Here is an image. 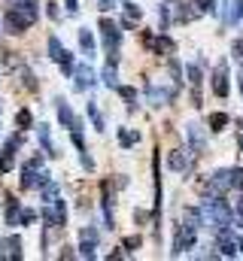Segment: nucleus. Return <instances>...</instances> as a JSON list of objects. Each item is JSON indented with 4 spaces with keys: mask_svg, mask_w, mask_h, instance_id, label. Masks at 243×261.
Here are the masks:
<instances>
[{
    "mask_svg": "<svg viewBox=\"0 0 243 261\" xmlns=\"http://www.w3.org/2000/svg\"><path fill=\"white\" fill-rule=\"evenodd\" d=\"M182 222H185V228L198 231V228L204 225V213H201V210H195V206H188V210L182 213Z\"/></svg>",
    "mask_w": 243,
    "mask_h": 261,
    "instance_id": "obj_16",
    "label": "nucleus"
},
{
    "mask_svg": "<svg viewBox=\"0 0 243 261\" xmlns=\"http://www.w3.org/2000/svg\"><path fill=\"white\" fill-rule=\"evenodd\" d=\"M119 94L125 97V100H128V103H131V107H134V100H137V91H134V88H128V85H119Z\"/></svg>",
    "mask_w": 243,
    "mask_h": 261,
    "instance_id": "obj_36",
    "label": "nucleus"
},
{
    "mask_svg": "<svg viewBox=\"0 0 243 261\" xmlns=\"http://www.w3.org/2000/svg\"><path fill=\"white\" fill-rule=\"evenodd\" d=\"M231 52H234V58H243V43H237V46H234Z\"/></svg>",
    "mask_w": 243,
    "mask_h": 261,
    "instance_id": "obj_44",
    "label": "nucleus"
},
{
    "mask_svg": "<svg viewBox=\"0 0 243 261\" xmlns=\"http://www.w3.org/2000/svg\"><path fill=\"white\" fill-rule=\"evenodd\" d=\"M210 125H213V130H225L228 116H225V113H213V116H210Z\"/></svg>",
    "mask_w": 243,
    "mask_h": 261,
    "instance_id": "obj_27",
    "label": "nucleus"
},
{
    "mask_svg": "<svg viewBox=\"0 0 243 261\" xmlns=\"http://www.w3.org/2000/svg\"><path fill=\"white\" fill-rule=\"evenodd\" d=\"M185 137H188V143H191V155H201V152H204V128H201V125H188V128H185Z\"/></svg>",
    "mask_w": 243,
    "mask_h": 261,
    "instance_id": "obj_12",
    "label": "nucleus"
},
{
    "mask_svg": "<svg viewBox=\"0 0 243 261\" xmlns=\"http://www.w3.org/2000/svg\"><path fill=\"white\" fill-rule=\"evenodd\" d=\"M64 6H67V12H79V0H64Z\"/></svg>",
    "mask_w": 243,
    "mask_h": 261,
    "instance_id": "obj_42",
    "label": "nucleus"
},
{
    "mask_svg": "<svg viewBox=\"0 0 243 261\" xmlns=\"http://www.w3.org/2000/svg\"><path fill=\"white\" fill-rule=\"evenodd\" d=\"M240 149H243V134H240Z\"/></svg>",
    "mask_w": 243,
    "mask_h": 261,
    "instance_id": "obj_45",
    "label": "nucleus"
},
{
    "mask_svg": "<svg viewBox=\"0 0 243 261\" xmlns=\"http://www.w3.org/2000/svg\"><path fill=\"white\" fill-rule=\"evenodd\" d=\"M234 225H237V228H243V197H237V200H234Z\"/></svg>",
    "mask_w": 243,
    "mask_h": 261,
    "instance_id": "obj_33",
    "label": "nucleus"
},
{
    "mask_svg": "<svg viewBox=\"0 0 243 261\" xmlns=\"http://www.w3.org/2000/svg\"><path fill=\"white\" fill-rule=\"evenodd\" d=\"M140 6H134V3H125V28H134L137 21H140Z\"/></svg>",
    "mask_w": 243,
    "mask_h": 261,
    "instance_id": "obj_20",
    "label": "nucleus"
},
{
    "mask_svg": "<svg viewBox=\"0 0 243 261\" xmlns=\"http://www.w3.org/2000/svg\"><path fill=\"white\" fill-rule=\"evenodd\" d=\"M43 200H46V203H55V200H58V186H55L52 179L43 186Z\"/></svg>",
    "mask_w": 243,
    "mask_h": 261,
    "instance_id": "obj_24",
    "label": "nucleus"
},
{
    "mask_svg": "<svg viewBox=\"0 0 243 261\" xmlns=\"http://www.w3.org/2000/svg\"><path fill=\"white\" fill-rule=\"evenodd\" d=\"M231 186H234L237 192H243V170H240V167H234V170H231Z\"/></svg>",
    "mask_w": 243,
    "mask_h": 261,
    "instance_id": "obj_35",
    "label": "nucleus"
},
{
    "mask_svg": "<svg viewBox=\"0 0 243 261\" xmlns=\"http://www.w3.org/2000/svg\"><path fill=\"white\" fill-rule=\"evenodd\" d=\"M240 88H243V79H240Z\"/></svg>",
    "mask_w": 243,
    "mask_h": 261,
    "instance_id": "obj_46",
    "label": "nucleus"
},
{
    "mask_svg": "<svg viewBox=\"0 0 243 261\" xmlns=\"http://www.w3.org/2000/svg\"><path fill=\"white\" fill-rule=\"evenodd\" d=\"M3 252H6L9 258H21V240H18V237H6V240H3Z\"/></svg>",
    "mask_w": 243,
    "mask_h": 261,
    "instance_id": "obj_19",
    "label": "nucleus"
},
{
    "mask_svg": "<svg viewBox=\"0 0 243 261\" xmlns=\"http://www.w3.org/2000/svg\"><path fill=\"white\" fill-rule=\"evenodd\" d=\"M243 18V0H231V12H228V21H240Z\"/></svg>",
    "mask_w": 243,
    "mask_h": 261,
    "instance_id": "obj_29",
    "label": "nucleus"
},
{
    "mask_svg": "<svg viewBox=\"0 0 243 261\" xmlns=\"http://www.w3.org/2000/svg\"><path fill=\"white\" fill-rule=\"evenodd\" d=\"M94 246H98V231L94 228H82L79 231V255L82 258H94Z\"/></svg>",
    "mask_w": 243,
    "mask_h": 261,
    "instance_id": "obj_8",
    "label": "nucleus"
},
{
    "mask_svg": "<svg viewBox=\"0 0 243 261\" xmlns=\"http://www.w3.org/2000/svg\"><path fill=\"white\" fill-rule=\"evenodd\" d=\"M198 12H216V0H195Z\"/></svg>",
    "mask_w": 243,
    "mask_h": 261,
    "instance_id": "obj_34",
    "label": "nucleus"
},
{
    "mask_svg": "<svg viewBox=\"0 0 243 261\" xmlns=\"http://www.w3.org/2000/svg\"><path fill=\"white\" fill-rule=\"evenodd\" d=\"M49 58H52V61H58L64 73H73V58H70V52L61 46L58 37H49Z\"/></svg>",
    "mask_w": 243,
    "mask_h": 261,
    "instance_id": "obj_4",
    "label": "nucleus"
},
{
    "mask_svg": "<svg viewBox=\"0 0 243 261\" xmlns=\"http://www.w3.org/2000/svg\"><path fill=\"white\" fill-rule=\"evenodd\" d=\"M18 143H21V137H12V140L6 143V149H3V155H0V173H3V170H12V152H15Z\"/></svg>",
    "mask_w": 243,
    "mask_h": 261,
    "instance_id": "obj_15",
    "label": "nucleus"
},
{
    "mask_svg": "<svg viewBox=\"0 0 243 261\" xmlns=\"http://www.w3.org/2000/svg\"><path fill=\"white\" fill-rule=\"evenodd\" d=\"M46 12H49V18H52V21H58V18H61V12H58V6H55V3H46Z\"/></svg>",
    "mask_w": 243,
    "mask_h": 261,
    "instance_id": "obj_40",
    "label": "nucleus"
},
{
    "mask_svg": "<svg viewBox=\"0 0 243 261\" xmlns=\"http://www.w3.org/2000/svg\"><path fill=\"white\" fill-rule=\"evenodd\" d=\"M216 243H219V249H222V255H237L243 246L240 237H234L228 228H219V237H216Z\"/></svg>",
    "mask_w": 243,
    "mask_h": 261,
    "instance_id": "obj_6",
    "label": "nucleus"
},
{
    "mask_svg": "<svg viewBox=\"0 0 243 261\" xmlns=\"http://www.w3.org/2000/svg\"><path fill=\"white\" fill-rule=\"evenodd\" d=\"M58 119H61V125H64V128H70V130H76V128H79V122H76L73 110L67 107V100H58Z\"/></svg>",
    "mask_w": 243,
    "mask_h": 261,
    "instance_id": "obj_14",
    "label": "nucleus"
},
{
    "mask_svg": "<svg viewBox=\"0 0 243 261\" xmlns=\"http://www.w3.org/2000/svg\"><path fill=\"white\" fill-rule=\"evenodd\" d=\"M31 24H34V18H31V15H25L18 6L6 12V28H9V34H25Z\"/></svg>",
    "mask_w": 243,
    "mask_h": 261,
    "instance_id": "obj_5",
    "label": "nucleus"
},
{
    "mask_svg": "<svg viewBox=\"0 0 243 261\" xmlns=\"http://www.w3.org/2000/svg\"><path fill=\"white\" fill-rule=\"evenodd\" d=\"M113 6H116V0H101V9H104V12H107V9H113Z\"/></svg>",
    "mask_w": 243,
    "mask_h": 261,
    "instance_id": "obj_43",
    "label": "nucleus"
},
{
    "mask_svg": "<svg viewBox=\"0 0 243 261\" xmlns=\"http://www.w3.org/2000/svg\"><path fill=\"white\" fill-rule=\"evenodd\" d=\"M171 97H174L171 91H164V88H158V85H149V100H152V107H164Z\"/></svg>",
    "mask_w": 243,
    "mask_h": 261,
    "instance_id": "obj_17",
    "label": "nucleus"
},
{
    "mask_svg": "<svg viewBox=\"0 0 243 261\" xmlns=\"http://www.w3.org/2000/svg\"><path fill=\"white\" fill-rule=\"evenodd\" d=\"M213 91L216 97H228V64H219L213 73Z\"/></svg>",
    "mask_w": 243,
    "mask_h": 261,
    "instance_id": "obj_9",
    "label": "nucleus"
},
{
    "mask_svg": "<svg viewBox=\"0 0 243 261\" xmlns=\"http://www.w3.org/2000/svg\"><path fill=\"white\" fill-rule=\"evenodd\" d=\"M191 246H195V231L191 228H182L180 234H177V240H174V255H182Z\"/></svg>",
    "mask_w": 243,
    "mask_h": 261,
    "instance_id": "obj_13",
    "label": "nucleus"
},
{
    "mask_svg": "<svg viewBox=\"0 0 243 261\" xmlns=\"http://www.w3.org/2000/svg\"><path fill=\"white\" fill-rule=\"evenodd\" d=\"M101 31H104V43H107V49H110V61L116 64V49H119V43H121L119 24L110 21V18H101Z\"/></svg>",
    "mask_w": 243,
    "mask_h": 261,
    "instance_id": "obj_3",
    "label": "nucleus"
},
{
    "mask_svg": "<svg viewBox=\"0 0 243 261\" xmlns=\"http://www.w3.org/2000/svg\"><path fill=\"white\" fill-rule=\"evenodd\" d=\"M125 249H140V237H125Z\"/></svg>",
    "mask_w": 243,
    "mask_h": 261,
    "instance_id": "obj_39",
    "label": "nucleus"
},
{
    "mask_svg": "<svg viewBox=\"0 0 243 261\" xmlns=\"http://www.w3.org/2000/svg\"><path fill=\"white\" fill-rule=\"evenodd\" d=\"M155 52H158V55H161V52H174V43H171L167 37H158V40H155Z\"/></svg>",
    "mask_w": 243,
    "mask_h": 261,
    "instance_id": "obj_31",
    "label": "nucleus"
},
{
    "mask_svg": "<svg viewBox=\"0 0 243 261\" xmlns=\"http://www.w3.org/2000/svg\"><path fill=\"white\" fill-rule=\"evenodd\" d=\"M15 6H18V9H21L25 15H31V18L37 21V0H18Z\"/></svg>",
    "mask_w": 243,
    "mask_h": 261,
    "instance_id": "obj_25",
    "label": "nucleus"
},
{
    "mask_svg": "<svg viewBox=\"0 0 243 261\" xmlns=\"http://www.w3.org/2000/svg\"><path fill=\"white\" fill-rule=\"evenodd\" d=\"M185 76H188V85H191V88H201V67L198 64L185 67Z\"/></svg>",
    "mask_w": 243,
    "mask_h": 261,
    "instance_id": "obj_21",
    "label": "nucleus"
},
{
    "mask_svg": "<svg viewBox=\"0 0 243 261\" xmlns=\"http://www.w3.org/2000/svg\"><path fill=\"white\" fill-rule=\"evenodd\" d=\"M119 140H121V146L128 149V146H134V143L140 140V134H137V130H128V128H119Z\"/></svg>",
    "mask_w": 243,
    "mask_h": 261,
    "instance_id": "obj_23",
    "label": "nucleus"
},
{
    "mask_svg": "<svg viewBox=\"0 0 243 261\" xmlns=\"http://www.w3.org/2000/svg\"><path fill=\"white\" fill-rule=\"evenodd\" d=\"M228 186H231V170H216V173L210 176V192H213V195H222Z\"/></svg>",
    "mask_w": 243,
    "mask_h": 261,
    "instance_id": "obj_11",
    "label": "nucleus"
},
{
    "mask_svg": "<svg viewBox=\"0 0 243 261\" xmlns=\"http://www.w3.org/2000/svg\"><path fill=\"white\" fill-rule=\"evenodd\" d=\"M43 219H46V225L49 228H58L67 222V210H64V200H55V203H46V210H43Z\"/></svg>",
    "mask_w": 243,
    "mask_h": 261,
    "instance_id": "obj_7",
    "label": "nucleus"
},
{
    "mask_svg": "<svg viewBox=\"0 0 243 261\" xmlns=\"http://www.w3.org/2000/svg\"><path fill=\"white\" fill-rule=\"evenodd\" d=\"M34 219H37V213H34V210H21V225H31Z\"/></svg>",
    "mask_w": 243,
    "mask_h": 261,
    "instance_id": "obj_38",
    "label": "nucleus"
},
{
    "mask_svg": "<svg viewBox=\"0 0 243 261\" xmlns=\"http://www.w3.org/2000/svg\"><path fill=\"white\" fill-rule=\"evenodd\" d=\"M171 167H174V170H185V155H182L180 149L171 152Z\"/></svg>",
    "mask_w": 243,
    "mask_h": 261,
    "instance_id": "obj_28",
    "label": "nucleus"
},
{
    "mask_svg": "<svg viewBox=\"0 0 243 261\" xmlns=\"http://www.w3.org/2000/svg\"><path fill=\"white\" fill-rule=\"evenodd\" d=\"M158 21H161V31H164V24H167V6H158Z\"/></svg>",
    "mask_w": 243,
    "mask_h": 261,
    "instance_id": "obj_41",
    "label": "nucleus"
},
{
    "mask_svg": "<svg viewBox=\"0 0 243 261\" xmlns=\"http://www.w3.org/2000/svg\"><path fill=\"white\" fill-rule=\"evenodd\" d=\"M201 213L210 219V225H216V231H219V228H228V225H231V219H234L231 206H228L225 200H219V195L207 197V200H204V206H201Z\"/></svg>",
    "mask_w": 243,
    "mask_h": 261,
    "instance_id": "obj_1",
    "label": "nucleus"
},
{
    "mask_svg": "<svg viewBox=\"0 0 243 261\" xmlns=\"http://www.w3.org/2000/svg\"><path fill=\"white\" fill-rule=\"evenodd\" d=\"M73 76H76V88H79V91H88V88L94 85V70L88 64H79L73 70Z\"/></svg>",
    "mask_w": 243,
    "mask_h": 261,
    "instance_id": "obj_10",
    "label": "nucleus"
},
{
    "mask_svg": "<svg viewBox=\"0 0 243 261\" xmlns=\"http://www.w3.org/2000/svg\"><path fill=\"white\" fill-rule=\"evenodd\" d=\"M40 143H43L46 155H55V149H52V140H49V128H46V125H40Z\"/></svg>",
    "mask_w": 243,
    "mask_h": 261,
    "instance_id": "obj_26",
    "label": "nucleus"
},
{
    "mask_svg": "<svg viewBox=\"0 0 243 261\" xmlns=\"http://www.w3.org/2000/svg\"><path fill=\"white\" fill-rule=\"evenodd\" d=\"M49 182V173L43 170V161L40 158H31L25 167H21V186L25 189H43Z\"/></svg>",
    "mask_w": 243,
    "mask_h": 261,
    "instance_id": "obj_2",
    "label": "nucleus"
},
{
    "mask_svg": "<svg viewBox=\"0 0 243 261\" xmlns=\"http://www.w3.org/2000/svg\"><path fill=\"white\" fill-rule=\"evenodd\" d=\"M116 79H119V73H116V64H113V61H110V67H107V70H104V82H107V85H110V88H116Z\"/></svg>",
    "mask_w": 243,
    "mask_h": 261,
    "instance_id": "obj_30",
    "label": "nucleus"
},
{
    "mask_svg": "<svg viewBox=\"0 0 243 261\" xmlns=\"http://www.w3.org/2000/svg\"><path fill=\"white\" fill-rule=\"evenodd\" d=\"M79 46H82V52H85L88 58H94V37H91V31H88V28H82V31H79Z\"/></svg>",
    "mask_w": 243,
    "mask_h": 261,
    "instance_id": "obj_18",
    "label": "nucleus"
},
{
    "mask_svg": "<svg viewBox=\"0 0 243 261\" xmlns=\"http://www.w3.org/2000/svg\"><path fill=\"white\" fill-rule=\"evenodd\" d=\"M88 116H91L94 128H98V130H104V119H101V113H98V107H94V103H88Z\"/></svg>",
    "mask_w": 243,
    "mask_h": 261,
    "instance_id": "obj_32",
    "label": "nucleus"
},
{
    "mask_svg": "<svg viewBox=\"0 0 243 261\" xmlns=\"http://www.w3.org/2000/svg\"><path fill=\"white\" fill-rule=\"evenodd\" d=\"M6 222H9V225H21V210H18V203H15V200H9V210H6Z\"/></svg>",
    "mask_w": 243,
    "mask_h": 261,
    "instance_id": "obj_22",
    "label": "nucleus"
},
{
    "mask_svg": "<svg viewBox=\"0 0 243 261\" xmlns=\"http://www.w3.org/2000/svg\"><path fill=\"white\" fill-rule=\"evenodd\" d=\"M15 122H18V128H31V113H28V110H21V113L15 116Z\"/></svg>",
    "mask_w": 243,
    "mask_h": 261,
    "instance_id": "obj_37",
    "label": "nucleus"
}]
</instances>
